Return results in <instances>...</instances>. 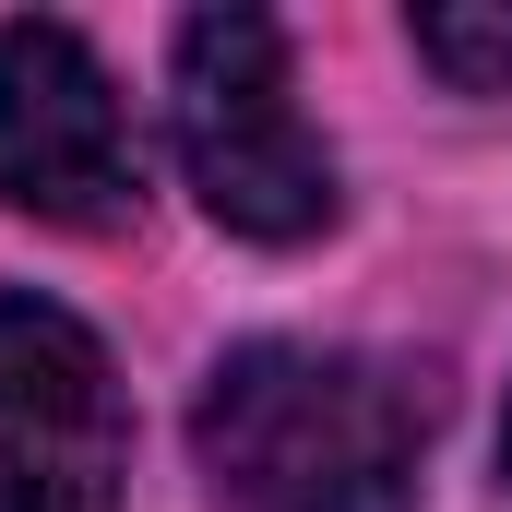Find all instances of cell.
Segmentation results:
<instances>
[{"label":"cell","mask_w":512,"mask_h":512,"mask_svg":"<svg viewBox=\"0 0 512 512\" xmlns=\"http://www.w3.org/2000/svg\"><path fill=\"white\" fill-rule=\"evenodd\" d=\"M441 429V382L370 346H227L191 405V453L239 512H405Z\"/></svg>","instance_id":"1"},{"label":"cell","mask_w":512,"mask_h":512,"mask_svg":"<svg viewBox=\"0 0 512 512\" xmlns=\"http://www.w3.org/2000/svg\"><path fill=\"white\" fill-rule=\"evenodd\" d=\"M167 131H179V167H191V191H203L215 227L274 239V251L334 227V155H322V131L298 120V60H286L274 12L227 0V12L179 24Z\"/></svg>","instance_id":"2"},{"label":"cell","mask_w":512,"mask_h":512,"mask_svg":"<svg viewBox=\"0 0 512 512\" xmlns=\"http://www.w3.org/2000/svg\"><path fill=\"white\" fill-rule=\"evenodd\" d=\"M0 203L72 239H108L143 215V143H131L120 84L48 12L0 24Z\"/></svg>","instance_id":"3"},{"label":"cell","mask_w":512,"mask_h":512,"mask_svg":"<svg viewBox=\"0 0 512 512\" xmlns=\"http://www.w3.org/2000/svg\"><path fill=\"white\" fill-rule=\"evenodd\" d=\"M131 405L60 298H0V512H120Z\"/></svg>","instance_id":"4"},{"label":"cell","mask_w":512,"mask_h":512,"mask_svg":"<svg viewBox=\"0 0 512 512\" xmlns=\"http://www.w3.org/2000/svg\"><path fill=\"white\" fill-rule=\"evenodd\" d=\"M417 60L465 96H501L512 84V0H429L417 12Z\"/></svg>","instance_id":"5"},{"label":"cell","mask_w":512,"mask_h":512,"mask_svg":"<svg viewBox=\"0 0 512 512\" xmlns=\"http://www.w3.org/2000/svg\"><path fill=\"white\" fill-rule=\"evenodd\" d=\"M501 465H512V417H501Z\"/></svg>","instance_id":"6"}]
</instances>
